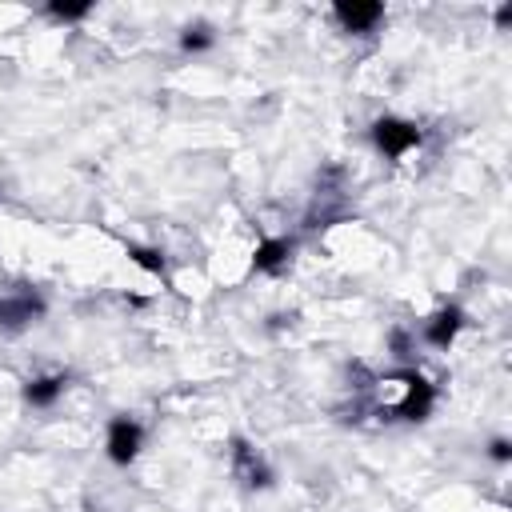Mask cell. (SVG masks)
Listing matches in <instances>:
<instances>
[{"label": "cell", "instance_id": "obj_1", "mask_svg": "<svg viewBox=\"0 0 512 512\" xmlns=\"http://www.w3.org/2000/svg\"><path fill=\"white\" fill-rule=\"evenodd\" d=\"M368 136H372V148L384 160H404L424 140V132L412 120H404V116H376L372 128H368Z\"/></svg>", "mask_w": 512, "mask_h": 512}, {"label": "cell", "instance_id": "obj_2", "mask_svg": "<svg viewBox=\"0 0 512 512\" xmlns=\"http://www.w3.org/2000/svg\"><path fill=\"white\" fill-rule=\"evenodd\" d=\"M396 380H404V396H400V404L392 408L396 420H404V424H424V420L432 416V408H436V396H440L436 384H432L428 376L412 372V368L396 372Z\"/></svg>", "mask_w": 512, "mask_h": 512}, {"label": "cell", "instance_id": "obj_3", "mask_svg": "<svg viewBox=\"0 0 512 512\" xmlns=\"http://www.w3.org/2000/svg\"><path fill=\"white\" fill-rule=\"evenodd\" d=\"M144 448V424L128 412L112 416L108 428H104V456L116 464V468H128Z\"/></svg>", "mask_w": 512, "mask_h": 512}, {"label": "cell", "instance_id": "obj_4", "mask_svg": "<svg viewBox=\"0 0 512 512\" xmlns=\"http://www.w3.org/2000/svg\"><path fill=\"white\" fill-rule=\"evenodd\" d=\"M44 312H48V300L40 292H32V288L4 292L0 296V332H24L36 320H44Z\"/></svg>", "mask_w": 512, "mask_h": 512}, {"label": "cell", "instance_id": "obj_5", "mask_svg": "<svg viewBox=\"0 0 512 512\" xmlns=\"http://www.w3.org/2000/svg\"><path fill=\"white\" fill-rule=\"evenodd\" d=\"M232 476H236L248 492H264V488H272V480H276V472L268 468V460L260 456V448L248 444L244 436L232 440Z\"/></svg>", "mask_w": 512, "mask_h": 512}, {"label": "cell", "instance_id": "obj_6", "mask_svg": "<svg viewBox=\"0 0 512 512\" xmlns=\"http://www.w3.org/2000/svg\"><path fill=\"white\" fill-rule=\"evenodd\" d=\"M332 16H336V24H340L344 32L368 36V32L380 28L384 4H380V0H340V4H332Z\"/></svg>", "mask_w": 512, "mask_h": 512}, {"label": "cell", "instance_id": "obj_7", "mask_svg": "<svg viewBox=\"0 0 512 512\" xmlns=\"http://www.w3.org/2000/svg\"><path fill=\"white\" fill-rule=\"evenodd\" d=\"M464 324H468V312H464L460 304H444V308H436V312L424 320V340H428L432 348H452L456 336L464 332Z\"/></svg>", "mask_w": 512, "mask_h": 512}, {"label": "cell", "instance_id": "obj_8", "mask_svg": "<svg viewBox=\"0 0 512 512\" xmlns=\"http://www.w3.org/2000/svg\"><path fill=\"white\" fill-rule=\"evenodd\" d=\"M292 252H296V240H292V236H264V240L256 244V252H252V272L276 276V272L288 268Z\"/></svg>", "mask_w": 512, "mask_h": 512}, {"label": "cell", "instance_id": "obj_9", "mask_svg": "<svg viewBox=\"0 0 512 512\" xmlns=\"http://www.w3.org/2000/svg\"><path fill=\"white\" fill-rule=\"evenodd\" d=\"M64 388H68V376H64V372L32 376V380L24 384V404H32V408H52V404L64 396Z\"/></svg>", "mask_w": 512, "mask_h": 512}, {"label": "cell", "instance_id": "obj_10", "mask_svg": "<svg viewBox=\"0 0 512 512\" xmlns=\"http://www.w3.org/2000/svg\"><path fill=\"white\" fill-rule=\"evenodd\" d=\"M124 256H128L140 272H148V276H168V260H164L160 248H148V244H124Z\"/></svg>", "mask_w": 512, "mask_h": 512}, {"label": "cell", "instance_id": "obj_11", "mask_svg": "<svg viewBox=\"0 0 512 512\" xmlns=\"http://www.w3.org/2000/svg\"><path fill=\"white\" fill-rule=\"evenodd\" d=\"M216 44V32H212V24H188V28H180V52H188V56H200V52H208Z\"/></svg>", "mask_w": 512, "mask_h": 512}, {"label": "cell", "instance_id": "obj_12", "mask_svg": "<svg viewBox=\"0 0 512 512\" xmlns=\"http://www.w3.org/2000/svg\"><path fill=\"white\" fill-rule=\"evenodd\" d=\"M44 12H48V20H56V24H76V20L92 16V0H84V4H64V0H48V4H44Z\"/></svg>", "mask_w": 512, "mask_h": 512}, {"label": "cell", "instance_id": "obj_13", "mask_svg": "<svg viewBox=\"0 0 512 512\" xmlns=\"http://www.w3.org/2000/svg\"><path fill=\"white\" fill-rule=\"evenodd\" d=\"M388 348H392V356L404 360V356H412V336H408L404 328H392V332H388Z\"/></svg>", "mask_w": 512, "mask_h": 512}, {"label": "cell", "instance_id": "obj_14", "mask_svg": "<svg viewBox=\"0 0 512 512\" xmlns=\"http://www.w3.org/2000/svg\"><path fill=\"white\" fill-rule=\"evenodd\" d=\"M488 460L508 464V460H512V440H508V436H496V440L488 444Z\"/></svg>", "mask_w": 512, "mask_h": 512}, {"label": "cell", "instance_id": "obj_15", "mask_svg": "<svg viewBox=\"0 0 512 512\" xmlns=\"http://www.w3.org/2000/svg\"><path fill=\"white\" fill-rule=\"evenodd\" d=\"M508 28H512V0H504L496 8V32H508Z\"/></svg>", "mask_w": 512, "mask_h": 512}]
</instances>
